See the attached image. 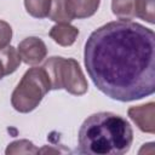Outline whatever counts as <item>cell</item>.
I'll use <instances>...</instances> for the list:
<instances>
[{"instance_id": "12", "label": "cell", "mask_w": 155, "mask_h": 155, "mask_svg": "<svg viewBox=\"0 0 155 155\" xmlns=\"http://www.w3.org/2000/svg\"><path fill=\"white\" fill-rule=\"evenodd\" d=\"M155 0H134V16L154 24L155 22Z\"/></svg>"}, {"instance_id": "13", "label": "cell", "mask_w": 155, "mask_h": 155, "mask_svg": "<svg viewBox=\"0 0 155 155\" xmlns=\"http://www.w3.org/2000/svg\"><path fill=\"white\" fill-rule=\"evenodd\" d=\"M27 12L35 18H45L48 16L51 0H24Z\"/></svg>"}, {"instance_id": "7", "label": "cell", "mask_w": 155, "mask_h": 155, "mask_svg": "<svg viewBox=\"0 0 155 155\" xmlns=\"http://www.w3.org/2000/svg\"><path fill=\"white\" fill-rule=\"evenodd\" d=\"M79 35V29L69 23H57L50 30V36L58 45L67 47L75 42Z\"/></svg>"}, {"instance_id": "1", "label": "cell", "mask_w": 155, "mask_h": 155, "mask_svg": "<svg viewBox=\"0 0 155 155\" xmlns=\"http://www.w3.org/2000/svg\"><path fill=\"white\" fill-rule=\"evenodd\" d=\"M84 63L94 86L107 97L131 102L155 92V34L132 22H109L91 33Z\"/></svg>"}, {"instance_id": "14", "label": "cell", "mask_w": 155, "mask_h": 155, "mask_svg": "<svg viewBox=\"0 0 155 155\" xmlns=\"http://www.w3.org/2000/svg\"><path fill=\"white\" fill-rule=\"evenodd\" d=\"M7 155L11 154H38L40 153V149H38L30 140L28 139H19L15 140L8 144L5 151Z\"/></svg>"}, {"instance_id": "10", "label": "cell", "mask_w": 155, "mask_h": 155, "mask_svg": "<svg viewBox=\"0 0 155 155\" xmlns=\"http://www.w3.org/2000/svg\"><path fill=\"white\" fill-rule=\"evenodd\" d=\"M0 59L4 64L6 75L15 73L22 62L18 51L13 46H7V47L0 50Z\"/></svg>"}, {"instance_id": "3", "label": "cell", "mask_w": 155, "mask_h": 155, "mask_svg": "<svg viewBox=\"0 0 155 155\" xmlns=\"http://www.w3.org/2000/svg\"><path fill=\"white\" fill-rule=\"evenodd\" d=\"M45 69L51 90H62L81 96L88 90L87 80L80 68V64L74 58H63L59 56L50 57L42 65Z\"/></svg>"}, {"instance_id": "16", "label": "cell", "mask_w": 155, "mask_h": 155, "mask_svg": "<svg viewBox=\"0 0 155 155\" xmlns=\"http://www.w3.org/2000/svg\"><path fill=\"white\" fill-rule=\"evenodd\" d=\"M5 75H6V73H5V68H4V64H2V62H1V59H0V80H1Z\"/></svg>"}, {"instance_id": "5", "label": "cell", "mask_w": 155, "mask_h": 155, "mask_svg": "<svg viewBox=\"0 0 155 155\" xmlns=\"http://www.w3.org/2000/svg\"><path fill=\"white\" fill-rule=\"evenodd\" d=\"M17 51L21 59L28 65H36L44 61L47 54V47L45 42L36 36H29L18 44Z\"/></svg>"}, {"instance_id": "4", "label": "cell", "mask_w": 155, "mask_h": 155, "mask_svg": "<svg viewBox=\"0 0 155 155\" xmlns=\"http://www.w3.org/2000/svg\"><path fill=\"white\" fill-rule=\"evenodd\" d=\"M51 90L48 76L42 67L28 69L11 96V104L19 113L34 110Z\"/></svg>"}, {"instance_id": "2", "label": "cell", "mask_w": 155, "mask_h": 155, "mask_svg": "<svg viewBox=\"0 0 155 155\" xmlns=\"http://www.w3.org/2000/svg\"><path fill=\"white\" fill-rule=\"evenodd\" d=\"M133 142L130 122L119 114L99 111L90 115L80 126L79 153L88 155H122Z\"/></svg>"}, {"instance_id": "8", "label": "cell", "mask_w": 155, "mask_h": 155, "mask_svg": "<svg viewBox=\"0 0 155 155\" xmlns=\"http://www.w3.org/2000/svg\"><path fill=\"white\" fill-rule=\"evenodd\" d=\"M47 17L57 23H70L75 18L70 0H51Z\"/></svg>"}, {"instance_id": "11", "label": "cell", "mask_w": 155, "mask_h": 155, "mask_svg": "<svg viewBox=\"0 0 155 155\" xmlns=\"http://www.w3.org/2000/svg\"><path fill=\"white\" fill-rule=\"evenodd\" d=\"M113 13L120 21H131L134 18V0H111Z\"/></svg>"}, {"instance_id": "6", "label": "cell", "mask_w": 155, "mask_h": 155, "mask_svg": "<svg viewBox=\"0 0 155 155\" xmlns=\"http://www.w3.org/2000/svg\"><path fill=\"white\" fill-rule=\"evenodd\" d=\"M130 119L137 125L142 132H155V103L149 102L147 104L131 107L127 111Z\"/></svg>"}, {"instance_id": "15", "label": "cell", "mask_w": 155, "mask_h": 155, "mask_svg": "<svg viewBox=\"0 0 155 155\" xmlns=\"http://www.w3.org/2000/svg\"><path fill=\"white\" fill-rule=\"evenodd\" d=\"M12 39V28L11 25L0 19V50L7 47L10 45V41Z\"/></svg>"}, {"instance_id": "9", "label": "cell", "mask_w": 155, "mask_h": 155, "mask_svg": "<svg viewBox=\"0 0 155 155\" xmlns=\"http://www.w3.org/2000/svg\"><path fill=\"white\" fill-rule=\"evenodd\" d=\"M101 0H70L75 18H88L93 16L98 7Z\"/></svg>"}]
</instances>
